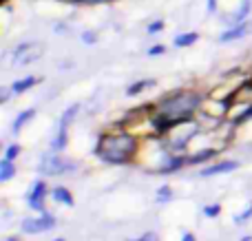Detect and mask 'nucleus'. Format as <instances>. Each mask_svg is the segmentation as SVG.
I'll return each instance as SVG.
<instances>
[{
    "mask_svg": "<svg viewBox=\"0 0 252 241\" xmlns=\"http://www.w3.org/2000/svg\"><path fill=\"white\" fill-rule=\"evenodd\" d=\"M201 95L195 91H179L173 95L164 97V100L157 104V111L153 115V122H155V131L157 133H168L173 126L182 122L192 120V115L199 111L201 106Z\"/></svg>",
    "mask_w": 252,
    "mask_h": 241,
    "instance_id": "obj_1",
    "label": "nucleus"
},
{
    "mask_svg": "<svg viewBox=\"0 0 252 241\" xmlns=\"http://www.w3.org/2000/svg\"><path fill=\"white\" fill-rule=\"evenodd\" d=\"M95 153L106 164H128L137 155V137L128 131L104 133L95 146Z\"/></svg>",
    "mask_w": 252,
    "mask_h": 241,
    "instance_id": "obj_2",
    "label": "nucleus"
},
{
    "mask_svg": "<svg viewBox=\"0 0 252 241\" xmlns=\"http://www.w3.org/2000/svg\"><path fill=\"white\" fill-rule=\"evenodd\" d=\"M73 171V162L66 157H62L58 151L53 153H47L40 162V173L42 175H64V173Z\"/></svg>",
    "mask_w": 252,
    "mask_h": 241,
    "instance_id": "obj_3",
    "label": "nucleus"
},
{
    "mask_svg": "<svg viewBox=\"0 0 252 241\" xmlns=\"http://www.w3.org/2000/svg\"><path fill=\"white\" fill-rule=\"evenodd\" d=\"M56 226V217L42 212V217H29V219L22 221V233L29 235H38V233H47Z\"/></svg>",
    "mask_w": 252,
    "mask_h": 241,
    "instance_id": "obj_4",
    "label": "nucleus"
},
{
    "mask_svg": "<svg viewBox=\"0 0 252 241\" xmlns=\"http://www.w3.org/2000/svg\"><path fill=\"white\" fill-rule=\"evenodd\" d=\"M78 109H80V104H73V106H69V109L62 113V118H60V128H58V137L53 140V151H62L66 146V131H69V124L73 122V118H75V113H78Z\"/></svg>",
    "mask_w": 252,
    "mask_h": 241,
    "instance_id": "obj_5",
    "label": "nucleus"
},
{
    "mask_svg": "<svg viewBox=\"0 0 252 241\" xmlns=\"http://www.w3.org/2000/svg\"><path fill=\"white\" fill-rule=\"evenodd\" d=\"M40 56H42V44H35V42H25L18 49H13V60H16V64H31V62L38 60Z\"/></svg>",
    "mask_w": 252,
    "mask_h": 241,
    "instance_id": "obj_6",
    "label": "nucleus"
},
{
    "mask_svg": "<svg viewBox=\"0 0 252 241\" xmlns=\"http://www.w3.org/2000/svg\"><path fill=\"white\" fill-rule=\"evenodd\" d=\"M248 33H252V22L244 20L239 25H232L230 29H226L221 35H219V42H232V40H239V38H246Z\"/></svg>",
    "mask_w": 252,
    "mask_h": 241,
    "instance_id": "obj_7",
    "label": "nucleus"
},
{
    "mask_svg": "<svg viewBox=\"0 0 252 241\" xmlns=\"http://www.w3.org/2000/svg\"><path fill=\"white\" fill-rule=\"evenodd\" d=\"M44 195H47V184L42 180H38L29 193V208L44 212Z\"/></svg>",
    "mask_w": 252,
    "mask_h": 241,
    "instance_id": "obj_8",
    "label": "nucleus"
},
{
    "mask_svg": "<svg viewBox=\"0 0 252 241\" xmlns=\"http://www.w3.org/2000/svg\"><path fill=\"white\" fill-rule=\"evenodd\" d=\"M250 0H241V7H239V11H235V13H228L223 20L228 22V25H239V22H244V20H248V13H250Z\"/></svg>",
    "mask_w": 252,
    "mask_h": 241,
    "instance_id": "obj_9",
    "label": "nucleus"
},
{
    "mask_svg": "<svg viewBox=\"0 0 252 241\" xmlns=\"http://www.w3.org/2000/svg\"><path fill=\"white\" fill-rule=\"evenodd\" d=\"M237 166H239V164H237V162H219V164H215V166H210V168H201V173H199V175H201V177L221 175V173H230V171H235Z\"/></svg>",
    "mask_w": 252,
    "mask_h": 241,
    "instance_id": "obj_10",
    "label": "nucleus"
},
{
    "mask_svg": "<svg viewBox=\"0 0 252 241\" xmlns=\"http://www.w3.org/2000/svg\"><path fill=\"white\" fill-rule=\"evenodd\" d=\"M51 197L56 199L58 204H62V206H73V195L69 193V190L64 188V186H58V188L51 190Z\"/></svg>",
    "mask_w": 252,
    "mask_h": 241,
    "instance_id": "obj_11",
    "label": "nucleus"
},
{
    "mask_svg": "<svg viewBox=\"0 0 252 241\" xmlns=\"http://www.w3.org/2000/svg\"><path fill=\"white\" fill-rule=\"evenodd\" d=\"M38 82H40V78H35V75H29V78H25V80H18V82L11 84V93H25V91H29L31 87H35Z\"/></svg>",
    "mask_w": 252,
    "mask_h": 241,
    "instance_id": "obj_12",
    "label": "nucleus"
},
{
    "mask_svg": "<svg viewBox=\"0 0 252 241\" xmlns=\"http://www.w3.org/2000/svg\"><path fill=\"white\" fill-rule=\"evenodd\" d=\"M215 155H217V151H215V149H201L199 153L188 155V157H186V164H204L206 159L215 157Z\"/></svg>",
    "mask_w": 252,
    "mask_h": 241,
    "instance_id": "obj_13",
    "label": "nucleus"
},
{
    "mask_svg": "<svg viewBox=\"0 0 252 241\" xmlns=\"http://www.w3.org/2000/svg\"><path fill=\"white\" fill-rule=\"evenodd\" d=\"M13 175H16V166H13L11 159L4 157L2 162H0V181H9Z\"/></svg>",
    "mask_w": 252,
    "mask_h": 241,
    "instance_id": "obj_14",
    "label": "nucleus"
},
{
    "mask_svg": "<svg viewBox=\"0 0 252 241\" xmlns=\"http://www.w3.org/2000/svg\"><path fill=\"white\" fill-rule=\"evenodd\" d=\"M197 40H199V33H182V35H177L175 38V47H179V49H186V47H190V44H195Z\"/></svg>",
    "mask_w": 252,
    "mask_h": 241,
    "instance_id": "obj_15",
    "label": "nucleus"
},
{
    "mask_svg": "<svg viewBox=\"0 0 252 241\" xmlns=\"http://www.w3.org/2000/svg\"><path fill=\"white\" fill-rule=\"evenodd\" d=\"M33 115H35V109H27V111H22V113L18 115V120H16V122H13V133H18V131H20V128L25 126V124L29 122L31 118H33Z\"/></svg>",
    "mask_w": 252,
    "mask_h": 241,
    "instance_id": "obj_16",
    "label": "nucleus"
},
{
    "mask_svg": "<svg viewBox=\"0 0 252 241\" xmlns=\"http://www.w3.org/2000/svg\"><path fill=\"white\" fill-rule=\"evenodd\" d=\"M148 87H155V80H139V82L128 87V95H137V93H142L144 89H148Z\"/></svg>",
    "mask_w": 252,
    "mask_h": 241,
    "instance_id": "obj_17",
    "label": "nucleus"
},
{
    "mask_svg": "<svg viewBox=\"0 0 252 241\" xmlns=\"http://www.w3.org/2000/svg\"><path fill=\"white\" fill-rule=\"evenodd\" d=\"M170 197H173V193H170L168 186H161V188L157 190V199H159V202H168Z\"/></svg>",
    "mask_w": 252,
    "mask_h": 241,
    "instance_id": "obj_18",
    "label": "nucleus"
},
{
    "mask_svg": "<svg viewBox=\"0 0 252 241\" xmlns=\"http://www.w3.org/2000/svg\"><path fill=\"white\" fill-rule=\"evenodd\" d=\"M248 217H252V204H250L248 208H246L244 212H241V215H237V217H235V224H237V226H241L246 219H248Z\"/></svg>",
    "mask_w": 252,
    "mask_h": 241,
    "instance_id": "obj_19",
    "label": "nucleus"
},
{
    "mask_svg": "<svg viewBox=\"0 0 252 241\" xmlns=\"http://www.w3.org/2000/svg\"><path fill=\"white\" fill-rule=\"evenodd\" d=\"M18 155H20V146H18V144H11V146L7 149V153H4V157L11 159V162H13V159L18 157Z\"/></svg>",
    "mask_w": 252,
    "mask_h": 241,
    "instance_id": "obj_20",
    "label": "nucleus"
},
{
    "mask_svg": "<svg viewBox=\"0 0 252 241\" xmlns=\"http://www.w3.org/2000/svg\"><path fill=\"white\" fill-rule=\"evenodd\" d=\"M164 29V20H153L151 25H148V33H159V31Z\"/></svg>",
    "mask_w": 252,
    "mask_h": 241,
    "instance_id": "obj_21",
    "label": "nucleus"
},
{
    "mask_svg": "<svg viewBox=\"0 0 252 241\" xmlns=\"http://www.w3.org/2000/svg\"><path fill=\"white\" fill-rule=\"evenodd\" d=\"M219 212H221V206H219V204H215V206H206V208H204V215H206V217H217Z\"/></svg>",
    "mask_w": 252,
    "mask_h": 241,
    "instance_id": "obj_22",
    "label": "nucleus"
},
{
    "mask_svg": "<svg viewBox=\"0 0 252 241\" xmlns=\"http://www.w3.org/2000/svg\"><path fill=\"white\" fill-rule=\"evenodd\" d=\"M82 40H84L87 44H95V42H97V35L93 33V31H84V33H82Z\"/></svg>",
    "mask_w": 252,
    "mask_h": 241,
    "instance_id": "obj_23",
    "label": "nucleus"
},
{
    "mask_svg": "<svg viewBox=\"0 0 252 241\" xmlns=\"http://www.w3.org/2000/svg\"><path fill=\"white\" fill-rule=\"evenodd\" d=\"M164 51H166V47H161V44H155V47L148 49V56H161Z\"/></svg>",
    "mask_w": 252,
    "mask_h": 241,
    "instance_id": "obj_24",
    "label": "nucleus"
},
{
    "mask_svg": "<svg viewBox=\"0 0 252 241\" xmlns=\"http://www.w3.org/2000/svg\"><path fill=\"white\" fill-rule=\"evenodd\" d=\"M133 241H159V237H157V233H146L139 239H133Z\"/></svg>",
    "mask_w": 252,
    "mask_h": 241,
    "instance_id": "obj_25",
    "label": "nucleus"
},
{
    "mask_svg": "<svg viewBox=\"0 0 252 241\" xmlns=\"http://www.w3.org/2000/svg\"><path fill=\"white\" fill-rule=\"evenodd\" d=\"M217 11V0H208V13Z\"/></svg>",
    "mask_w": 252,
    "mask_h": 241,
    "instance_id": "obj_26",
    "label": "nucleus"
},
{
    "mask_svg": "<svg viewBox=\"0 0 252 241\" xmlns=\"http://www.w3.org/2000/svg\"><path fill=\"white\" fill-rule=\"evenodd\" d=\"M182 241H197V239H195V235L186 233V235H184V239H182Z\"/></svg>",
    "mask_w": 252,
    "mask_h": 241,
    "instance_id": "obj_27",
    "label": "nucleus"
},
{
    "mask_svg": "<svg viewBox=\"0 0 252 241\" xmlns=\"http://www.w3.org/2000/svg\"><path fill=\"white\" fill-rule=\"evenodd\" d=\"M7 241H20V239H18V237H9Z\"/></svg>",
    "mask_w": 252,
    "mask_h": 241,
    "instance_id": "obj_28",
    "label": "nucleus"
},
{
    "mask_svg": "<svg viewBox=\"0 0 252 241\" xmlns=\"http://www.w3.org/2000/svg\"><path fill=\"white\" fill-rule=\"evenodd\" d=\"M241 241H252V239H250V237H244V239H241Z\"/></svg>",
    "mask_w": 252,
    "mask_h": 241,
    "instance_id": "obj_29",
    "label": "nucleus"
},
{
    "mask_svg": "<svg viewBox=\"0 0 252 241\" xmlns=\"http://www.w3.org/2000/svg\"><path fill=\"white\" fill-rule=\"evenodd\" d=\"M53 241H64V239H53Z\"/></svg>",
    "mask_w": 252,
    "mask_h": 241,
    "instance_id": "obj_30",
    "label": "nucleus"
}]
</instances>
